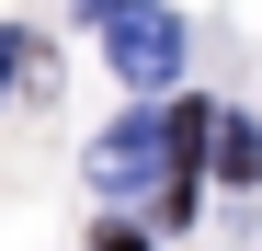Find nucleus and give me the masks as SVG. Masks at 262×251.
I'll return each instance as SVG.
<instances>
[{
  "label": "nucleus",
  "mask_w": 262,
  "mask_h": 251,
  "mask_svg": "<svg viewBox=\"0 0 262 251\" xmlns=\"http://www.w3.org/2000/svg\"><path fill=\"white\" fill-rule=\"evenodd\" d=\"M80 23H114V0H80Z\"/></svg>",
  "instance_id": "423d86ee"
},
{
  "label": "nucleus",
  "mask_w": 262,
  "mask_h": 251,
  "mask_svg": "<svg viewBox=\"0 0 262 251\" xmlns=\"http://www.w3.org/2000/svg\"><path fill=\"white\" fill-rule=\"evenodd\" d=\"M216 172H228V183H262V126H228V114H216Z\"/></svg>",
  "instance_id": "7ed1b4c3"
},
{
  "label": "nucleus",
  "mask_w": 262,
  "mask_h": 251,
  "mask_svg": "<svg viewBox=\"0 0 262 251\" xmlns=\"http://www.w3.org/2000/svg\"><path fill=\"white\" fill-rule=\"evenodd\" d=\"M23 69H34V46H23V34H0V92H12Z\"/></svg>",
  "instance_id": "20e7f679"
},
{
  "label": "nucleus",
  "mask_w": 262,
  "mask_h": 251,
  "mask_svg": "<svg viewBox=\"0 0 262 251\" xmlns=\"http://www.w3.org/2000/svg\"><path fill=\"white\" fill-rule=\"evenodd\" d=\"M92 183L103 194H137V183H160V114H125L114 137L92 149Z\"/></svg>",
  "instance_id": "f03ea898"
},
{
  "label": "nucleus",
  "mask_w": 262,
  "mask_h": 251,
  "mask_svg": "<svg viewBox=\"0 0 262 251\" xmlns=\"http://www.w3.org/2000/svg\"><path fill=\"white\" fill-rule=\"evenodd\" d=\"M103 46H114V69L137 80V92H171V69H183V23H171L160 0H114Z\"/></svg>",
  "instance_id": "f257e3e1"
},
{
  "label": "nucleus",
  "mask_w": 262,
  "mask_h": 251,
  "mask_svg": "<svg viewBox=\"0 0 262 251\" xmlns=\"http://www.w3.org/2000/svg\"><path fill=\"white\" fill-rule=\"evenodd\" d=\"M92 251H148V228H103V240H92Z\"/></svg>",
  "instance_id": "39448f33"
}]
</instances>
